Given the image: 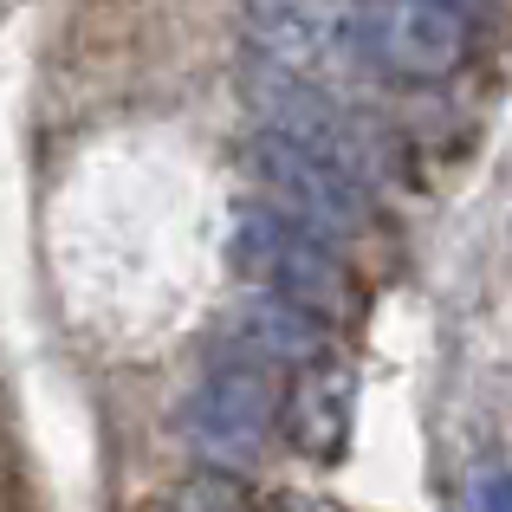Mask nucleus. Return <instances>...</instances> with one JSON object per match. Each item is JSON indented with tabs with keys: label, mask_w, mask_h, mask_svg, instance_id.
<instances>
[{
	"label": "nucleus",
	"mask_w": 512,
	"mask_h": 512,
	"mask_svg": "<svg viewBox=\"0 0 512 512\" xmlns=\"http://www.w3.org/2000/svg\"><path fill=\"white\" fill-rule=\"evenodd\" d=\"M234 266L260 292L305 305L325 325L350 312V273H344L338 247L279 208H240L234 214Z\"/></svg>",
	"instance_id": "obj_1"
},
{
	"label": "nucleus",
	"mask_w": 512,
	"mask_h": 512,
	"mask_svg": "<svg viewBox=\"0 0 512 512\" xmlns=\"http://www.w3.org/2000/svg\"><path fill=\"white\" fill-rule=\"evenodd\" d=\"M247 169H253V182L273 195L266 208L292 214L299 227L325 234L331 247H338V240H357L363 227H370V188H363V175H350L344 163L305 150V143L260 130V137L247 143Z\"/></svg>",
	"instance_id": "obj_2"
},
{
	"label": "nucleus",
	"mask_w": 512,
	"mask_h": 512,
	"mask_svg": "<svg viewBox=\"0 0 512 512\" xmlns=\"http://www.w3.org/2000/svg\"><path fill=\"white\" fill-rule=\"evenodd\" d=\"M279 415L286 409H279V396H273V376H266L260 363L227 357V363H214V370L188 389L182 435H188V448H195L208 467L240 474V467L260 461V448H266V435H273Z\"/></svg>",
	"instance_id": "obj_3"
},
{
	"label": "nucleus",
	"mask_w": 512,
	"mask_h": 512,
	"mask_svg": "<svg viewBox=\"0 0 512 512\" xmlns=\"http://www.w3.org/2000/svg\"><path fill=\"white\" fill-rule=\"evenodd\" d=\"M474 52V26L448 0H363V59L396 85H441Z\"/></svg>",
	"instance_id": "obj_4"
},
{
	"label": "nucleus",
	"mask_w": 512,
	"mask_h": 512,
	"mask_svg": "<svg viewBox=\"0 0 512 512\" xmlns=\"http://www.w3.org/2000/svg\"><path fill=\"white\" fill-rule=\"evenodd\" d=\"M247 46L266 72L312 85L331 65L363 59V0H247Z\"/></svg>",
	"instance_id": "obj_5"
},
{
	"label": "nucleus",
	"mask_w": 512,
	"mask_h": 512,
	"mask_svg": "<svg viewBox=\"0 0 512 512\" xmlns=\"http://www.w3.org/2000/svg\"><path fill=\"white\" fill-rule=\"evenodd\" d=\"M247 104H260V124L273 130V137L305 143V150L344 163L350 175H363V169L376 163V156H370V130H363L357 117H350L344 104L331 98V91L305 85V78L260 72V78H253V98H247Z\"/></svg>",
	"instance_id": "obj_6"
},
{
	"label": "nucleus",
	"mask_w": 512,
	"mask_h": 512,
	"mask_svg": "<svg viewBox=\"0 0 512 512\" xmlns=\"http://www.w3.org/2000/svg\"><path fill=\"white\" fill-rule=\"evenodd\" d=\"M227 344H234L240 363H292V370H312V363L331 357V325L312 318L305 305L273 299V292H253L227 312Z\"/></svg>",
	"instance_id": "obj_7"
},
{
	"label": "nucleus",
	"mask_w": 512,
	"mask_h": 512,
	"mask_svg": "<svg viewBox=\"0 0 512 512\" xmlns=\"http://www.w3.org/2000/svg\"><path fill=\"white\" fill-rule=\"evenodd\" d=\"M350 415H357L350 370H338V363H312V370H299V383H292V396H286L292 448L312 454V461H338V454L350 448Z\"/></svg>",
	"instance_id": "obj_8"
},
{
	"label": "nucleus",
	"mask_w": 512,
	"mask_h": 512,
	"mask_svg": "<svg viewBox=\"0 0 512 512\" xmlns=\"http://www.w3.org/2000/svg\"><path fill=\"white\" fill-rule=\"evenodd\" d=\"M169 512H253V500H247V487H240L234 474L201 467V474H188L182 487L169 493Z\"/></svg>",
	"instance_id": "obj_9"
},
{
	"label": "nucleus",
	"mask_w": 512,
	"mask_h": 512,
	"mask_svg": "<svg viewBox=\"0 0 512 512\" xmlns=\"http://www.w3.org/2000/svg\"><path fill=\"white\" fill-rule=\"evenodd\" d=\"M454 512H512V467L506 461H474L461 474Z\"/></svg>",
	"instance_id": "obj_10"
},
{
	"label": "nucleus",
	"mask_w": 512,
	"mask_h": 512,
	"mask_svg": "<svg viewBox=\"0 0 512 512\" xmlns=\"http://www.w3.org/2000/svg\"><path fill=\"white\" fill-rule=\"evenodd\" d=\"M266 512H325V506H305V500H299V493H279V500H273V506H266Z\"/></svg>",
	"instance_id": "obj_11"
},
{
	"label": "nucleus",
	"mask_w": 512,
	"mask_h": 512,
	"mask_svg": "<svg viewBox=\"0 0 512 512\" xmlns=\"http://www.w3.org/2000/svg\"><path fill=\"white\" fill-rule=\"evenodd\" d=\"M448 7H461V0H448Z\"/></svg>",
	"instance_id": "obj_12"
}]
</instances>
